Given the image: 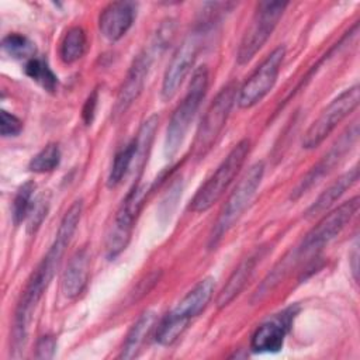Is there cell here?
Listing matches in <instances>:
<instances>
[{"label": "cell", "instance_id": "1", "mask_svg": "<svg viewBox=\"0 0 360 360\" xmlns=\"http://www.w3.org/2000/svg\"><path fill=\"white\" fill-rule=\"evenodd\" d=\"M214 294V280L211 277L198 281L179 304L158 323L155 339L159 345L169 346L186 330L193 318L201 314Z\"/></svg>", "mask_w": 360, "mask_h": 360}, {"label": "cell", "instance_id": "2", "mask_svg": "<svg viewBox=\"0 0 360 360\" xmlns=\"http://www.w3.org/2000/svg\"><path fill=\"white\" fill-rule=\"evenodd\" d=\"M210 83V72L205 65L197 68L191 76L187 93L181 103L176 107L169 121L165 139V152L172 158L183 143L186 134L193 122L195 112L200 108L201 101L204 100Z\"/></svg>", "mask_w": 360, "mask_h": 360}, {"label": "cell", "instance_id": "3", "mask_svg": "<svg viewBox=\"0 0 360 360\" xmlns=\"http://www.w3.org/2000/svg\"><path fill=\"white\" fill-rule=\"evenodd\" d=\"M250 150V141L248 138L239 141L226 158L221 162L217 170L205 180V183L194 194L190 210L193 212H204L221 200L233 179L240 172Z\"/></svg>", "mask_w": 360, "mask_h": 360}, {"label": "cell", "instance_id": "4", "mask_svg": "<svg viewBox=\"0 0 360 360\" xmlns=\"http://www.w3.org/2000/svg\"><path fill=\"white\" fill-rule=\"evenodd\" d=\"M263 174H264V163L256 162L242 176V179L239 180V183L235 186L228 200L225 201L219 212V217L212 228V232L210 235V248H215L219 243V240L225 236V233L243 215L245 210L250 204L252 198L255 197L262 183Z\"/></svg>", "mask_w": 360, "mask_h": 360}, {"label": "cell", "instance_id": "5", "mask_svg": "<svg viewBox=\"0 0 360 360\" xmlns=\"http://www.w3.org/2000/svg\"><path fill=\"white\" fill-rule=\"evenodd\" d=\"M238 89L239 87L236 86V83H228L225 87L219 90V93L215 96V98L205 110L193 143L194 158H204L215 145L221 131L226 124L232 105L236 101Z\"/></svg>", "mask_w": 360, "mask_h": 360}, {"label": "cell", "instance_id": "6", "mask_svg": "<svg viewBox=\"0 0 360 360\" xmlns=\"http://www.w3.org/2000/svg\"><path fill=\"white\" fill-rule=\"evenodd\" d=\"M287 6L288 3L285 1H260L257 4L236 52V62L239 65H246L262 49L277 27Z\"/></svg>", "mask_w": 360, "mask_h": 360}, {"label": "cell", "instance_id": "7", "mask_svg": "<svg viewBox=\"0 0 360 360\" xmlns=\"http://www.w3.org/2000/svg\"><path fill=\"white\" fill-rule=\"evenodd\" d=\"M149 190L150 188L148 186L135 184L127 194V197L122 200L105 238L107 259H115L129 243L134 222L136 221V217L139 215L146 201Z\"/></svg>", "mask_w": 360, "mask_h": 360}, {"label": "cell", "instance_id": "8", "mask_svg": "<svg viewBox=\"0 0 360 360\" xmlns=\"http://www.w3.org/2000/svg\"><path fill=\"white\" fill-rule=\"evenodd\" d=\"M360 100V87L354 84L333 98L319 117L305 131L301 145L304 149L318 148L326 136L340 124L350 112H353Z\"/></svg>", "mask_w": 360, "mask_h": 360}, {"label": "cell", "instance_id": "9", "mask_svg": "<svg viewBox=\"0 0 360 360\" xmlns=\"http://www.w3.org/2000/svg\"><path fill=\"white\" fill-rule=\"evenodd\" d=\"M284 58L285 46L280 45L273 49L252 72L248 80L238 89L236 103L240 108H250L267 96L278 77Z\"/></svg>", "mask_w": 360, "mask_h": 360}, {"label": "cell", "instance_id": "10", "mask_svg": "<svg viewBox=\"0 0 360 360\" xmlns=\"http://www.w3.org/2000/svg\"><path fill=\"white\" fill-rule=\"evenodd\" d=\"M360 200L359 197H353L349 201L343 202L342 205L336 207L326 215H323L318 224L305 235L298 249L302 255L315 253L319 250L325 243L332 240L335 236H338L343 228L356 217L359 211Z\"/></svg>", "mask_w": 360, "mask_h": 360}, {"label": "cell", "instance_id": "11", "mask_svg": "<svg viewBox=\"0 0 360 360\" xmlns=\"http://www.w3.org/2000/svg\"><path fill=\"white\" fill-rule=\"evenodd\" d=\"M198 49H200V39H198V34L195 32L190 34L177 48L163 76L162 89H160L162 100L167 101L174 97L183 80L186 79L190 69L193 68L198 55Z\"/></svg>", "mask_w": 360, "mask_h": 360}, {"label": "cell", "instance_id": "12", "mask_svg": "<svg viewBox=\"0 0 360 360\" xmlns=\"http://www.w3.org/2000/svg\"><path fill=\"white\" fill-rule=\"evenodd\" d=\"M82 212H83V201L82 200L75 201L68 208V211L65 212V215L59 224L53 243L51 245L49 250L39 262V266L51 278H53L56 270L60 266L65 250L69 246V243L76 232V228L79 225V221L82 218Z\"/></svg>", "mask_w": 360, "mask_h": 360}, {"label": "cell", "instance_id": "13", "mask_svg": "<svg viewBox=\"0 0 360 360\" xmlns=\"http://www.w3.org/2000/svg\"><path fill=\"white\" fill-rule=\"evenodd\" d=\"M359 135L357 122H353V125L343 134L339 141L329 149L328 153L322 156V159L307 173V176L300 181V184L295 187V190L291 193V198L297 200L304 193H307L312 186H315L323 176H326L345 156V153L350 149V146L354 143L356 138Z\"/></svg>", "mask_w": 360, "mask_h": 360}, {"label": "cell", "instance_id": "14", "mask_svg": "<svg viewBox=\"0 0 360 360\" xmlns=\"http://www.w3.org/2000/svg\"><path fill=\"white\" fill-rule=\"evenodd\" d=\"M150 63H152V55L148 51H142L132 60L128 69V73L118 90V94L112 107L114 118L122 115L142 93Z\"/></svg>", "mask_w": 360, "mask_h": 360}, {"label": "cell", "instance_id": "15", "mask_svg": "<svg viewBox=\"0 0 360 360\" xmlns=\"http://www.w3.org/2000/svg\"><path fill=\"white\" fill-rule=\"evenodd\" d=\"M292 316L294 311L287 309L280 316H276L259 325L250 338V349L255 353L278 352L284 345V338L287 335Z\"/></svg>", "mask_w": 360, "mask_h": 360}, {"label": "cell", "instance_id": "16", "mask_svg": "<svg viewBox=\"0 0 360 360\" xmlns=\"http://www.w3.org/2000/svg\"><path fill=\"white\" fill-rule=\"evenodd\" d=\"M135 18V4L131 1L110 3L98 17L101 35L114 42L122 38L131 28Z\"/></svg>", "mask_w": 360, "mask_h": 360}, {"label": "cell", "instance_id": "17", "mask_svg": "<svg viewBox=\"0 0 360 360\" xmlns=\"http://www.w3.org/2000/svg\"><path fill=\"white\" fill-rule=\"evenodd\" d=\"M263 255H264V249L259 248L257 250H255L252 255L245 257L236 266V269L232 271V274L229 276V278L225 283V285L222 287V290L218 292V297H217L218 308L226 307L239 295V292L245 288L246 283L252 277V274H253L257 263L262 260Z\"/></svg>", "mask_w": 360, "mask_h": 360}, {"label": "cell", "instance_id": "18", "mask_svg": "<svg viewBox=\"0 0 360 360\" xmlns=\"http://www.w3.org/2000/svg\"><path fill=\"white\" fill-rule=\"evenodd\" d=\"M90 274V255L86 249L77 250L69 260L60 281V288L65 297H79L89 281Z\"/></svg>", "mask_w": 360, "mask_h": 360}, {"label": "cell", "instance_id": "19", "mask_svg": "<svg viewBox=\"0 0 360 360\" xmlns=\"http://www.w3.org/2000/svg\"><path fill=\"white\" fill-rule=\"evenodd\" d=\"M357 180H359V167L354 166L349 172L339 176L325 191H322L321 195L307 210L305 215L311 218L329 210L335 204V201L339 200L345 194V191L350 188Z\"/></svg>", "mask_w": 360, "mask_h": 360}, {"label": "cell", "instance_id": "20", "mask_svg": "<svg viewBox=\"0 0 360 360\" xmlns=\"http://www.w3.org/2000/svg\"><path fill=\"white\" fill-rule=\"evenodd\" d=\"M156 322V314L152 311L143 312L138 321L132 325L129 332L127 333V338L124 340L122 349H121V359H134L139 354L145 340L148 339L149 333L152 332Z\"/></svg>", "mask_w": 360, "mask_h": 360}, {"label": "cell", "instance_id": "21", "mask_svg": "<svg viewBox=\"0 0 360 360\" xmlns=\"http://www.w3.org/2000/svg\"><path fill=\"white\" fill-rule=\"evenodd\" d=\"M159 125V118L158 115H150L148 117L139 127L138 134L134 136V143H135V155H134V163L132 169L141 172L146 159L148 153L150 150V145L153 142L156 129Z\"/></svg>", "mask_w": 360, "mask_h": 360}, {"label": "cell", "instance_id": "22", "mask_svg": "<svg viewBox=\"0 0 360 360\" xmlns=\"http://www.w3.org/2000/svg\"><path fill=\"white\" fill-rule=\"evenodd\" d=\"M87 49V37L82 27H72L66 31L60 41L59 46V56L63 63H75L83 55Z\"/></svg>", "mask_w": 360, "mask_h": 360}, {"label": "cell", "instance_id": "23", "mask_svg": "<svg viewBox=\"0 0 360 360\" xmlns=\"http://www.w3.org/2000/svg\"><path fill=\"white\" fill-rule=\"evenodd\" d=\"M134 155H135V143L134 139L129 141L125 146H122L114 156L111 169L108 172V177H107V186L110 188L117 187L122 179L125 177V174L128 173L129 169H132V163H134Z\"/></svg>", "mask_w": 360, "mask_h": 360}, {"label": "cell", "instance_id": "24", "mask_svg": "<svg viewBox=\"0 0 360 360\" xmlns=\"http://www.w3.org/2000/svg\"><path fill=\"white\" fill-rule=\"evenodd\" d=\"M24 70L28 77H31L34 82H37L46 91L52 93L56 90L58 77L44 59L37 58V56L31 58L30 60L25 62Z\"/></svg>", "mask_w": 360, "mask_h": 360}, {"label": "cell", "instance_id": "25", "mask_svg": "<svg viewBox=\"0 0 360 360\" xmlns=\"http://www.w3.org/2000/svg\"><path fill=\"white\" fill-rule=\"evenodd\" d=\"M60 149L58 143H48L28 163V170L34 173H48L59 166Z\"/></svg>", "mask_w": 360, "mask_h": 360}, {"label": "cell", "instance_id": "26", "mask_svg": "<svg viewBox=\"0 0 360 360\" xmlns=\"http://www.w3.org/2000/svg\"><path fill=\"white\" fill-rule=\"evenodd\" d=\"M34 190H35V184L32 181H27L24 183L13 201V221L15 225H20L24 219L28 218L32 205H34Z\"/></svg>", "mask_w": 360, "mask_h": 360}, {"label": "cell", "instance_id": "27", "mask_svg": "<svg viewBox=\"0 0 360 360\" xmlns=\"http://www.w3.org/2000/svg\"><path fill=\"white\" fill-rule=\"evenodd\" d=\"M1 48L4 52H7L10 56L15 59H27L30 60L34 58L35 46L34 44L24 35L20 34H8L1 41Z\"/></svg>", "mask_w": 360, "mask_h": 360}, {"label": "cell", "instance_id": "28", "mask_svg": "<svg viewBox=\"0 0 360 360\" xmlns=\"http://www.w3.org/2000/svg\"><path fill=\"white\" fill-rule=\"evenodd\" d=\"M48 200L44 198V197H39L34 201V205H32V210L28 215V225H27V229L28 232H35L39 225L42 224L44 218L46 217V212H48Z\"/></svg>", "mask_w": 360, "mask_h": 360}, {"label": "cell", "instance_id": "29", "mask_svg": "<svg viewBox=\"0 0 360 360\" xmlns=\"http://www.w3.org/2000/svg\"><path fill=\"white\" fill-rule=\"evenodd\" d=\"M22 131V122L14 114H10L4 110L0 112V134L3 138L17 136Z\"/></svg>", "mask_w": 360, "mask_h": 360}, {"label": "cell", "instance_id": "30", "mask_svg": "<svg viewBox=\"0 0 360 360\" xmlns=\"http://www.w3.org/2000/svg\"><path fill=\"white\" fill-rule=\"evenodd\" d=\"M55 349H56V340L49 335L42 336L37 343L35 357L37 359H51L55 353Z\"/></svg>", "mask_w": 360, "mask_h": 360}, {"label": "cell", "instance_id": "31", "mask_svg": "<svg viewBox=\"0 0 360 360\" xmlns=\"http://www.w3.org/2000/svg\"><path fill=\"white\" fill-rule=\"evenodd\" d=\"M96 105H97V91L94 90L86 100L83 110H82V117L86 125H90L93 118H94V112H96Z\"/></svg>", "mask_w": 360, "mask_h": 360}, {"label": "cell", "instance_id": "32", "mask_svg": "<svg viewBox=\"0 0 360 360\" xmlns=\"http://www.w3.org/2000/svg\"><path fill=\"white\" fill-rule=\"evenodd\" d=\"M350 262H352V271H353V277L354 280L357 281L359 280V266H357V262H359V246L357 243L354 245V249L352 252V256H350Z\"/></svg>", "mask_w": 360, "mask_h": 360}]
</instances>
